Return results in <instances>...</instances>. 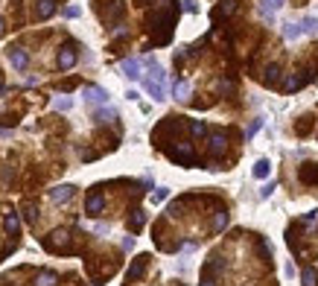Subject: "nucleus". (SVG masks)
Instances as JSON below:
<instances>
[{
  "label": "nucleus",
  "mask_w": 318,
  "mask_h": 286,
  "mask_svg": "<svg viewBox=\"0 0 318 286\" xmlns=\"http://www.w3.org/2000/svg\"><path fill=\"white\" fill-rule=\"evenodd\" d=\"M97 12H100V18L105 21V24H114L117 18H123L126 6H123V0H100Z\"/></svg>",
  "instance_id": "2"
},
{
  "label": "nucleus",
  "mask_w": 318,
  "mask_h": 286,
  "mask_svg": "<svg viewBox=\"0 0 318 286\" xmlns=\"http://www.w3.org/2000/svg\"><path fill=\"white\" fill-rule=\"evenodd\" d=\"M283 6H286V0H263V15L272 21V18H274V12L283 9Z\"/></svg>",
  "instance_id": "18"
},
{
  "label": "nucleus",
  "mask_w": 318,
  "mask_h": 286,
  "mask_svg": "<svg viewBox=\"0 0 318 286\" xmlns=\"http://www.w3.org/2000/svg\"><path fill=\"white\" fill-rule=\"evenodd\" d=\"M166 196H170V190H166V187H158V190H155V196H152V199H155V202H164Z\"/></svg>",
  "instance_id": "32"
},
{
  "label": "nucleus",
  "mask_w": 318,
  "mask_h": 286,
  "mask_svg": "<svg viewBox=\"0 0 318 286\" xmlns=\"http://www.w3.org/2000/svg\"><path fill=\"white\" fill-rule=\"evenodd\" d=\"M120 70L126 73L128 79H140V62H137V59H123Z\"/></svg>",
  "instance_id": "15"
},
{
  "label": "nucleus",
  "mask_w": 318,
  "mask_h": 286,
  "mask_svg": "<svg viewBox=\"0 0 318 286\" xmlns=\"http://www.w3.org/2000/svg\"><path fill=\"white\" fill-rule=\"evenodd\" d=\"M143 225H146V213H143V210H132V219H128V228H132V231H140Z\"/></svg>",
  "instance_id": "24"
},
{
  "label": "nucleus",
  "mask_w": 318,
  "mask_h": 286,
  "mask_svg": "<svg viewBox=\"0 0 318 286\" xmlns=\"http://www.w3.org/2000/svg\"><path fill=\"white\" fill-rule=\"evenodd\" d=\"M55 283H59V275H55V272H50V269L38 272L35 280H32V286H55Z\"/></svg>",
  "instance_id": "14"
},
{
  "label": "nucleus",
  "mask_w": 318,
  "mask_h": 286,
  "mask_svg": "<svg viewBox=\"0 0 318 286\" xmlns=\"http://www.w3.org/2000/svg\"><path fill=\"white\" fill-rule=\"evenodd\" d=\"M298 181L304 184V187H315L318 184V164H312V161L301 164L298 167Z\"/></svg>",
  "instance_id": "4"
},
{
  "label": "nucleus",
  "mask_w": 318,
  "mask_h": 286,
  "mask_svg": "<svg viewBox=\"0 0 318 286\" xmlns=\"http://www.w3.org/2000/svg\"><path fill=\"white\" fill-rule=\"evenodd\" d=\"M55 15V0H38L35 3V18L38 21H47Z\"/></svg>",
  "instance_id": "12"
},
{
  "label": "nucleus",
  "mask_w": 318,
  "mask_h": 286,
  "mask_svg": "<svg viewBox=\"0 0 318 286\" xmlns=\"http://www.w3.org/2000/svg\"><path fill=\"white\" fill-rule=\"evenodd\" d=\"M146 269H149V254H140V257H135V263L128 266L126 272V283H135V280H140V277L146 275Z\"/></svg>",
  "instance_id": "5"
},
{
  "label": "nucleus",
  "mask_w": 318,
  "mask_h": 286,
  "mask_svg": "<svg viewBox=\"0 0 318 286\" xmlns=\"http://www.w3.org/2000/svg\"><path fill=\"white\" fill-rule=\"evenodd\" d=\"M301 286H318V277H315V269H304L301 272Z\"/></svg>",
  "instance_id": "26"
},
{
  "label": "nucleus",
  "mask_w": 318,
  "mask_h": 286,
  "mask_svg": "<svg viewBox=\"0 0 318 286\" xmlns=\"http://www.w3.org/2000/svg\"><path fill=\"white\" fill-rule=\"evenodd\" d=\"M102 207H105V196L93 190L91 196H88V202H85V213H88V216H100Z\"/></svg>",
  "instance_id": "9"
},
{
  "label": "nucleus",
  "mask_w": 318,
  "mask_h": 286,
  "mask_svg": "<svg viewBox=\"0 0 318 286\" xmlns=\"http://www.w3.org/2000/svg\"><path fill=\"white\" fill-rule=\"evenodd\" d=\"M272 193H274V184H272V181H269V184H266V187L260 190V196H263V199H269V196H272Z\"/></svg>",
  "instance_id": "34"
},
{
  "label": "nucleus",
  "mask_w": 318,
  "mask_h": 286,
  "mask_svg": "<svg viewBox=\"0 0 318 286\" xmlns=\"http://www.w3.org/2000/svg\"><path fill=\"white\" fill-rule=\"evenodd\" d=\"M190 134H193V137H204V134H208V126L201 123V120H193V123H190Z\"/></svg>",
  "instance_id": "28"
},
{
  "label": "nucleus",
  "mask_w": 318,
  "mask_h": 286,
  "mask_svg": "<svg viewBox=\"0 0 318 286\" xmlns=\"http://www.w3.org/2000/svg\"><path fill=\"white\" fill-rule=\"evenodd\" d=\"M9 62L15 70H27V64H29V53L24 50V47H9Z\"/></svg>",
  "instance_id": "8"
},
{
  "label": "nucleus",
  "mask_w": 318,
  "mask_h": 286,
  "mask_svg": "<svg viewBox=\"0 0 318 286\" xmlns=\"http://www.w3.org/2000/svg\"><path fill=\"white\" fill-rule=\"evenodd\" d=\"M236 6H239V0H225V3H222V6L213 12V18H216V21H219V18H228V15L236 9Z\"/></svg>",
  "instance_id": "22"
},
{
  "label": "nucleus",
  "mask_w": 318,
  "mask_h": 286,
  "mask_svg": "<svg viewBox=\"0 0 318 286\" xmlns=\"http://www.w3.org/2000/svg\"><path fill=\"white\" fill-rule=\"evenodd\" d=\"M53 108H55V111H70V108H73V99H70V97H59V99L53 102Z\"/></svg>",
  "instance_id": "30"
},
{
  "label": "nucleus",
  "mask_w": 318,
  "mask_h": 286,
  "mask_svg": "<svg viewBox=\"0 0 318 286\" xmlns=\"http://www.w3.org/2000/svg\"><path fill=\"white\" fill-rule=\"evenodd\" d=\"M3 32H6V24H3V18H0V38H3Z\"/></svg>",
  "instance_id": "37"
},
{
  "label": "nucleus",
  "mask_w": 318,
  "mask_h": 286,
  "mask_svg": "<svg viewBox=\"0 0 318 286\" xmlns=\"http://www.w3.org/2000/svg\"><path fill=\"white\" fill-rule=\"evenodd\" d=\"M315 32H318V18L309 15V18L301 21V35H315Z\"/></svg>",
  "instance_id": "23"
},
{
  "label": "nucleus",
  "mask_w": 318,
  "mask_h": 286,
  "mask_svg": "<svg viewBox=\"0 0 318 286\" xmlns=\"http://www.w3.org/2000/svg\"><path fill=\"white\" fill-rule=\"evenodd\" d=\"M170 158L175 164H181V167H193L196 164V152H193V143H175L173 149H170Z\"/></svg>",
  "instance_id": "3"
},
{
  "label": "nucleus",
  "mask_w": 318,
  "mask_h": 286,
  "mask_svg": "<svg viewBox=\"0 0 318 286\" xmlns=\"http://www.w3.org/2000/svg\"><path fill=\"white\" fill-rule=\"evenodd\" d=\"M301 35V24H286V27H283V38H286V41H295V38Z\"/></svg>",
  "instance_id": "27"
},
{
  "label": "nucleus",
  "mask_w": 318,
  "mask_h": 286,
  "mask_svg": "<svg viewBox=\"0 0 318 286\" xmlns=\"http://www.w3.org/2000/svg\"><path fill=\"white\" fill-rule=\"evenodd\" d=\"M173 94H175V99H181V102H187V99H190V82L178 79V82H175V88H173Z\"/></svg>",
  "instance_id": "19"
},
{
  "label": "nucleus",
  "mask_w": 318,
  "mask_h": 286,
  "mask_svg": "<svg viewBox=\"0 0 318 286\" xmlns=\"http://www.w3.org/2000/svg\"><path fill=\"white\" fill-rule=\"evenodd\" d=\"M225 146H228V137L222 132H213L210 134V152H213V158H219V155L225 152Z\"/></svg>",
  "instance_id": "13"
},
{
  "label": "nucleus",
  "mask_w": 318,
  "mask_h": 286,
  "mask_svg": "<svg viewBox=\"0 0 318 286\" xmlns=\"http://www.w3.org/2000/svg\"><path fill=\"white\" fill-rule=\"evenodd\" d=\"M73 196H76V187H73V184H59V187L50 190V202H53V205H64V202H70Z\"/></svg>",
  "instance_id": "6"
},
{
  "label": "nucleus",
  "mask_w": 318,
  "mask_h": 286,
  "mask_svg": "<svg viewBox=\"0 0 318 286\" xmlns=\"http://www.w3.org/2000/svg\"><path fill=\"white\" fill-rule=\"evenodd\" d=\"M312 123H315V117H312V114H304V117L298 120V126H295V132H298L301 137H307L309 129H312Z\"/></svg>",
  "instance_id": "20"
},
{
  "label": "nucleus",
  "mask_w": 318,
  "mask_h": 286,
  "mask_svg": "<svg viewBox=\"0 0 318 286\" xmlns=\"http://www.w3.org/2000/svg\"><path fill=\"white\" fill-rule=\"evenodd\" d=\"M3 228H6L9 237H18V234H21V219H18L15 210H6V213H3Z\"/></svg>",
  "instance_id": "11"
},
{
  "label": "nucleus",
  "mask_w": 318,
  "mask_h": 286,
  "mask_svg": "<svg viewBox=\"0 0 318 286\" xmlns=\"http://www.w3.org/2000/svg\"><path fill=\"white\" fill-rule=\"evenodd\" d=\"M304 85H307V76H301V70H298V73H292V76H286L283 91H298V88H304Z\"/></svg>",
  "instance_id": "16"
},
{
  "label": "nucleus",
  "mask_w": 318,
  "mask_h": 286,
  "mask_svg": "<svg viewBox=\"0 0 318 286\" xmlns=\"http://www.w3.org/2000/svg\"><path fill=\"white\" fill-rule=\"evenodd\" d=\"M44 245L50 251H55V254H70V231L67 228H55L53 234H47V240H44Z\"/></svg>",
  "instance_id": "1"
},
{
  "label": "nucleus",
  "mask_w": 318,
  "mask_h": 286,
  "mask_svg": "<svg viewBox=\"0 0 318 286\" xmlns=\"http://www.w3.org/2000/svg\"><path fill=\"white\" fill-rule=\"evenodd\" d=\"M38 219V207L35 205H27V222H35Z\"/></svg>",
  "instance_id": "31"
},
{
  "label": "nucleus",
  "mask_w": 318,
  "mask_h": 286,
  "mask_svg": "<svg viewBox=\"0 0 318 286\" xmlns=\"http://www.w3.org/2000/svg\"><path fill=\"white\" fill-rule=\"evenodd\" d=\"M260 126H263V120H254V123L248 126V132H246V137H251V134L257 132V129H260Z\"/></svg>",
  "instance_id": "35"
},
{
  "label": "nucleus",
  "mask_w": 318,
  "mask_h": 286,
  "mask_svg": "<svg viewBox=\"0 0 318 286\" xmlns=\"http://www.w3.org/2000/svg\"><path fill=\"white\" fill-rule=\"evenodd\" d=\"M254 178H266V175H269V172H272V161H269V158H260V161L254 164Z\"/></svg>",
  "instance_id": "21"
},
{
  "label": "nucleus",
  "mask_w": 318,
  "mask_h": 286,
  "mask_svg": "<svg viewBox=\"0 0 318 286\" xmlns=\"http://www.w3.org/2000/svg\"><path fill=\"white\" fill-rule=\"evenodd\" d=\"M228 225V213L225 210H216V216H213V231H222Z\"/></svg>",
  "instance_id": "29"
},
{
  "label": "nucleus",
  "mask_w": 318,
  "mask_h": 286,
  "mask_svg": "<svg viewBox=\"0 0 318 286\" xmlns=\"http://www.w3.org/2000/svg\"><path fill=\"white\" fill-rule=\"evenodd\" d=\"M277 79H280V67H277V64H269V67L263 70V82L269 85V88H274Z\"/></svg>",
  "instance_id": "17"
},
{
  "label": "nucleus",
  "mask_w": 318,
  "mask_h": 286,
  "mask_svg": "<svg viewBox=\"0 0 318 286\" xmlns=\"http://www.w3.org/2000/svg\"><path fill=\"white\" fill-rule=\"evenodd\" d=\"M93 120H97V123H111V120H117V111H114V108H100V111L93 114Z\"/></svg>",
  "instance_id": "25"
},
{
  "label": "nucleus",
  "mask_w": 318,
  "mask_h": 286,
  "mask_svg": "<svg viewBox=\"0 0 318 286\" xmlns=\"http://www.w3.org/2000/svg\"><path fill=\"white\" fill-rule=\"evenodd\" d=\"M76 59H79L76 47H73V44H64L62 50H59V70H70L73 64H76Z\"/></svg>",
  "instance_id": "7"
},
{
  "label": "nucleus",
  "mask_w": 318,
  "mask_h": 286,
  "mask_svg": "<svg viewBox=\"0 0 318 286\" xmlns=\"http://www.w3.org/2000/svg\"><path fill=\"white\" fill-rule=\"evenodd\" d=\"M199 286H216V277L213 275H204V272H201V283Z\"/></svg>",
  "instance_id": "33"
},
{
  "label": "nucleus",
  "mask_w": 318,
  "mask_h": 286,
  "mask_svg": "<svg viewBox=\"0 0 318 286\" xmlns=\"http://www.w3.org/2000/svg\"><path fill=\"white\" fill-rule=\"evenodd\" d=\"M64 15H67V18H79V6H67Z\"/></svg>",
  "instance_id": "36"
},
{
  "label": "nucleus",
  "mask_w": 318,
  "mask_h": 286,
  "mask_svg": "<svg viewBox=\"0 0 318 286\" xmlns=\"http://www.w3.org/2000/svg\"><path fill=\"white\" fill-rule=\"evenodd\" d=\"M85 99H88L91 105H105V102H108V91L91 85V88H85Z\"/></svg>",
  "instance_id": "10"
}]
</instances>
